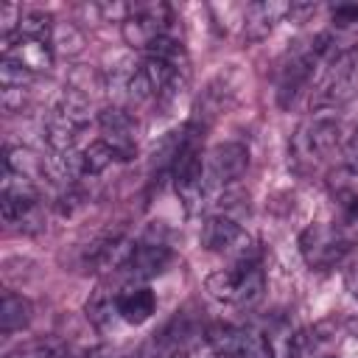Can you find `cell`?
<instances>
[{
	"instance_id": "cell-1",
	"label": "cell",
	"mask_w": 358,
	"mask_h": 358,
	"mask_svg": "<svg viewBox=\"0 0 358 358\" xmlns=\"http://www.w3.org/2000/svg\"><path fill=\"white\" fill-rule=\"evenodd\" d=\"M336 145H338V120L330 112H316L313 117L299 123V129L288 143V151L296 168H313Z\"/></svg>"
},
{
	"instance_id": "cell-15",
	"label": "cell",
	"mask_w": 358,
	"mask_h": 358,
	"mask_svg": "<svg viewBox=\"0 0 358 358\" xmlns=\"http://www.w3.org/2000/svg\"><path fill=\"white\" fill-rule=\"evenodd\" d=\"M6 358H67V350L59 338L45 336V338H31L22 341L20 347H14Z\"/></svg>"
},
{
	"instance_id": "cell-5",
	"label": "cell",
	"mask_w": 358,
	"mask_h": 358,
	"mask_svg": "<svg viewBox=\"0 0 358 358\" xmlns=\"http://www.w3.org/2000/svg\"><path fill=\"white\" fill-rule=\"evenodd\" d=\"M204 338L218 358H274L266 336L235 324H213Z\"/></svg>"
},
{
	"instance_id": "cell-16",
	"label": "cell",
	"mask_w": 358,
	"mask_h": 358,
	"mask_svg": "<svg viewBox=\"0 0 358 358\" xmlns=\"http://www.w3.org/2000/svg\"><path fill=\"white\" fill-rule=\"evenodd\" d=\"M324 341H327V336L322 333V324L305 327V330H299V333L291 336V341H288V358H313V355L322 352Z\"/></svg>"
},
{
	"instance_id": "cell-10",
	"label": "cell",
	"mask_w": 358,
	"mask_h": 358,
	"mask_svg": "<svg viewBox=\"0 0 358 358\" xmlns=\"http://www.w3.org/2000/svg\"><path fill=\"white\" fill-rule=\"evenodd\" d=\"M3 56L17 59L28 73H42L53 62V48L39 39H25L20 34L3 36Z\"/></svg>"
},
{
	"instance_id": "cell-8",
	"label": "cell",
	"mask_w": 358,
	"mask_h": 358,
	"mask_svg": "<svg viewBox=\"0 0 358 358\" xmlns=\"http://www.w3.org/2000/svg\"><path fill=\"white\" fill-rule=\"evenodd\" d=\"M162 227H159V221H154L148 229H145V235L131 246V255H129V271L134 274V277H140V280H151V277H157L165 266H168V260H171V249H168V243H165V238H162Z\"/></svg>"
},
{
	"instance_id": "cell-14",
	"label": "cell",
	"mask_w": 358,
	"mask_h": 358,
	"mask_svg": "<svg viewBox=\"0 0 358 358\" xmlns=\"http://www.w3.org/2000/svg\"><path fill=\"white\" fill-rule=\"evenodd\" d=\"M28 322H31V302L20 294L6 291L0 299V330L8 336V333L22 330Z\"/></svg>"
},
{
	"instance_id": "cell-9",
	"label": "cell",
	"mask_w": 358,
	"mask_h": 358,
	"mask_svg": "<svg viewBox=\"0 0 358 358\" xmlns=\"http://www.w3.org/2000/svg\"><path fill=\"white\" fill-rule=\"evenodd\" d=\"M101 140L115 151L117 159H131L137 154V126L123 106H109L98 115Z\"/></svg>"
},
{
	"instance_id": "cell-18",
	"label": "cell",
	"mask_w": 358,
	"mask_h": 358,
	"mask_svg": "<svg viewBox=\"0 0 358 358\" xmlns=\"http://www.w3.org/2000/svg\"><path fill=\"white\" fill-rule=\"evenodd\" d=\"M50 48H56L59 53H67V56H73V53H78L81 48H84V34L76 28V25H56L53 28V39H50Z\"/></svg>"
},
{
	"instance_id": "cell-22",
	"label": "cell",
	"mask_w": 358,
	"mask_h": 358,
	"mask_svg": "<svg viewBox=\"0 0 358 358\" xmlns=\"http://www.w3.org/2000/svg\"><path fill=\"white\" fill-rule=\"evenodd\" d=\"M347 285H350V291L358 296V266H355V268L347 274Z\"/></svg>"
},
{
	"instance_id": "cell-3",
	"label": "cell",
	"mask_w": 358,
	"mask_h": 358,
	"mask_svg": "<svg viewBox=\"0 0 358 358\" xmlns=\"http://www.w3.org/2000/svg\"><path fill=\"white\" fill-rule=\"evenodd\" d=\"M199 241L207 252L229 255L232 263H260V249L252 241V235L243 232V227L229 215H210L201 224Z\"/></svg>"
},
{
	"instance_id": "cell-13",
	"label": "cell",
	"mask_w": 358,
	"mask_h": 358,
	"mask_svg": "<svg viewBox=\"0 0 358 358\" xmlns=\"http://www.w3.org/2000/svg\"><path fill=\"white\" fill-rule=\"evenodd\" d=\"M115 159H117V157H115V151H112L101 137H98V140H92L87 148L76 151L78 176H98V173H103Z\"/></svg>"
},
{
	"instance_id": "cell-2",
	"label": "cell",
	"mask_w": 358,
	"mask_h": 358,
	"mask_svg": "<svg viewBox=\"0 0 358 358\" xmlns=\"http://www.w3.org/2000/svg\"><path fill=\"white\" fill-rule=\"evenodd\" d=\"M266 285L260 263H232L229 268H218L207 277L210 296L221 302H232L238 308H249L260 299Z\"/></svg>"
},
{
	"instance_id": "cell-21",
	"label": "cell",
	"mask_w": 358,
	"mask_h": 358,
	"mask_svg": "<svg viewBox=\"0 0 358 358\" xmlns=\"http://www.w3.org/2000/svg\"><path fill=\"white\" fill-rule=\"evenodd\" d=\"M333 17H336L338 22H358V6H355V3L336 6V8H333Z\"/></svg>"
},
{
	"instance_id": "cell-20",
	"label": "cell",
	"mask_w": 358,
	"mask_h": 358,
	"mask_svg": "<svg viewBox=\"0 0 358 358\" xmlns=\"http://www.w3.org/2000/svg\"><path fill=\"white\" fill-rule=\"evenodd\" d=\"M28 90L25 87H0V106L6 112H20L25 106Z\"/></svg>"
},
{
	"instance_id": "cell-4",
	"label": "cell",
	"mask_w": 358,
	"mask_h": 358,
	"mask_svg": "<svg viewBox=\"0 0 358 358\" xmlns=\"http://www.w3.org/2000/svg\"><path fill=\"white\" fill-rule=\"evenodd\" d=\"M352 249V235L336 224H310L299 235V252L310 268H333Z\"/></svg>"
},
{
	"instance_id": "cell-12",
	"label": "cell",
	"mask_w": 358,
	"mask_h": 358,
	"mask_svg": "<svg viewBox=\"0 0 358 358\" xmlns=\"http://www.w3.org/2000/svg\"><path fill=\"white\" fill-rule=\"evenodd\" d=\"M115 305H117V316L129 324H143L154 316L157 310V296L148 285H131L126 291H120L115 296Z\"/></svg>"
},
{
	"instance_id": "cell-17",
	"label": "cell",
	"mask_w": 358,
	"mask_h": 358,
	"mask_svg": "<svg viewBox=\"0 0 358 358\" xmlns=\"http://www.w3.org/2000/svg\"><path fill=\"white\" fill-rule=\"evenodd\" d=\"M53 28H56V22H53L50 14H45V11H22L17 34L25 36V39H39V42H48L50 45Z\"/></svg>"
},
{
	"instance_id": "cell-19",
	"label": "cell",
	"mask_w": 358,
	"mask_h": 358,
	"mask_svg": "<svg viewBox=\"0 0 358 358\" xmlns=\"http://www.w3.org/2000/svg\"><path fill=\"white\" fill-rule=\"evenodd\" d=\"M34 73H28L17 59L3 56L0 59V87H28Z\"/></svg>"
},
{
	"instance_id": "cell-7",
	"label": "cell",
	"mask_w": 358,
	"mask_h": 358,
	"mask_svg": "<svg viewBox=\"0 0 358 358\" xmlns=\"http://www.w3.org/2000/svg\"><path fill=\"white\" fill-rule=\"evenodd\" d=\"M319 59L322 56L316 53V48L310 42L288 53V59L280 67V78H277V103L282 109H288L294 103V98L308 84V78H310V73H313V67H316Z\"/></svg>"
},
{
	"instance_id": "cell-6",
	"label": "cell",
	"mask_w": 358,
	"mask_h": 358,
	"mask_svg": "<svg viewBox=\"0 0 358 358\" xmlns=\"http://www.w3.org/2000/svg\"><path fill=\"white\" fill-rule=\"evenodd\" d=\"M249 168V148L243 143H218L204 162L207 187H227L238 182Z\"/></svg>"
},
{
	"instance_id": "cell-11",
	"label": "cell",
	"mask_w": 358,
	"mask_h": 358,
	"mask_svg": "<svg viewBox=\"0 0 358 358\" xmlns=\"http://www.w3.org/2000/svg\"><path fill=\"white\" fill-rule=\"evenodd\" d=\"M288 3H277V0H257L252 6H246L243 14V36L252 42H260L271 34L274 22H280V17L288 14Z\"/></svg>"
}]
</instances>
